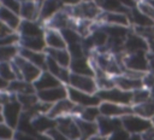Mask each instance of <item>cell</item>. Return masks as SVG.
I'll list each match as a JSON object with an SVG mask.
<instances>
[{"label": "cell", "mask_w": 154, "mask_h": 140, "mask_svg": "<svg viewBox=\"0 0 154 140\" xmlns=\"http://www.w3.org/2000/svg\"><path fill=\"white\" fill-rule=\"evenodd\" d=\"M45 41H46V46L47 48H55V49H61V48H66V41L61 34L60 30L57 29H52V28H46L45 29Z\"/></svg>", "instance_id": "d6986e66"}, {"label": "cell", "mask_w": 154, "mask_h": 140, "mask_svg": "<svg viewBox=\"0 0 154 140\" xmlns=\"http://www.w3.org/2000/svg\"><path fill=\"white\" fill-rule=\"evenodd\" d=\"M36 138H37V140H53L48 133H40V134H36Z\"/></svg>", "instance_id": "f907efd6"}, {"label": "cell", "mask_w": 154, "mask_h": 140, "mask_svg": "<svg viewBox=\"0 0 154 140\" xmlns=\"http://www.w3.org/2000/svg\"><path fill=\"white\" fill-rule=\"evenodd\" d=\"M63 5L58 0H43L40 6V18L38 22H41L43 25L47 21H49L58 11H60Z\"/></svg>", "instance_id": "ffe728a7"}, {"label": "cell", "mask_w": 154, "mask_h": 140, "mask_svg": "<svg viewBox=\"0 0 154 140\" xmlns=\"http://www.w3.org/2000/svg\"><path fill=\"white\" fill-rule=\"evenodd\" d=\"M124 6H126L128 8H132V7H136L137 6V2L135 0H119Z\"/></svg>", "instance_id": "681fc988"}, {"label": "cell", "mask_w": 154, "mask_h": 140, "mask_svg": "<svg viewBox=\"0 0 154 140\" xmlns=\"http://www.w3.org/2000/svg\"><path fill=\"white\" fill-rule=\"evenodd\" d=\"M36 94L38 97V100L53 105L57 101L67 98V86L60 84V86L54 87V88H49V89L36 92Z\"/></svg>", "instance_id": "5bb4252c"}, {"label": "cell", "mask_w": 154, "mask_h": 140, "mask_svg": "<svg viewBox=\"0 0 154 140\" xmlns=\"http://www.w3.org/2000/svg\"><path fill=\"white\" fill-rule=\"evenodd\" d=\"M65 41H66V45H73V43H78V42H82V36L77 33L76 29L73 28H65L63 30H60Z\"/></svg>", "instance_id": "8d00e7d4"}, {"label": "cell", "mask_w": 154, "mask_h": 140, "mask_svg": "<svg viewBox=\"0 0 154 140\" xmlns=\"http://www.w3.org/2000/svg\"><path fill=\"white\" fill-rule=\"evenodd\" d=\"M67 98L76 105L81 107H89V106H99L101 103V99L97 97V94H90L82 92L79 89H76L73 87L67 86Z\"/></svg>", "instance_id": "ba28073f"}, {"label": "cell", "mask_w": 154, "mask_h": 140, "mask_svg": "<svg viewBox=\"0 0 154 140\" xmlns=\"http://www.w3.org/2000/svg\"><path fill=\"white\" fill-rule=\"evenodd\" d=\"M132 112L141 117L150 119L154 116V100L150 99L148 101L132 105Z\"/></svg>", "instance_id": "d6a6232c"}, {"label": "cell", "mask_w": 154, "mask_h": 140, "mask_svg": "<svg viewBox=\"0 0 154 140\" xmlns=\"http://www.w3.org/2000/svg\"><path fill=\"white\" fill-rule=\"evenodd\" d=\"M114 82H116L117 87H119L120 89L126 91V92H134L136 89H140V88L144 87L143 86V80L132 78V77H129L124 74L114 76Z\"/></svg>", "instance_id": "cb8c5ba5"}, {"label": "cell", "mask_w": 154, "mask_h": 140, "mask_svg": "<svg viewBox=\"0 0 154 140\" xmlns=\"http://www.w3.org/2000/svg\"><path fill=\"white\" fill-rule=\"evenodd\" d=\"M101 11L105 12H126L129 13L131 8L124 6L119 0H95Z\"/></svg>", "instance_id": "1f68e13d"}, {"label": "cell", "mask_w": 154, "mask_h": 140, "mask_svg": "<svg viewBox=\"0 0 154 140\" xmlns=\"http://www.w3.org/2000/svg\"><path fill=\"white\" fill-rule=\"evenodd\" d=\"M96 22H99L100 24L131 27L130 16L126 12H105V11H101Z\"/></svg>", "instance_id": "7c38bea8"}, {"label": "cell", "mask_w": 154, "mask_h": 140, "mask_svg": "<svg viewBox=\"0 0 154 140\" xmlns=\"http://www.w3.org/2000/svg\"><path fill=\"white\" fill-rule=\"evenodd\" d=\"M14 140H37V138H36V135L25 134V133H22V132L16 130V134H14Z\"/></svg>", "instance_id": "bcb514c9"}, {"label": "cell", "mask_w": 154, "mask_h": 140, "mask_svg": "<svg viewBox=\"0 0 154 140\" xmlns=\"http://www.w3.org/2000/svg\"><path fill=\"white\" fill-rule=\"evenodd\" d=\"M148 71L154 72V56L153 54H149V68H148Z\"/></svg>", "instance_id": "f5cc1de1"}, {"label": "cell", "mask_w": 154, "mask_h": 140, "mask_svg": "<svg viewBox=\"0 0 154 140\" xmlns=\"http://www.w3.org/2000/svg\"><path fill=\"white\" fill-rule=\"evenodd\" d=\"M32 126L37 134L47 133L57 127V119H53L47 115H36L32 117Z\"/></svg>", "instance_id": "4316f807"}, {"label": "cell", "mask_w": 154, "mask_h": 140, "mask_svg": "<svg viewBox=\"0 0 154 140\" xmlns=\"http://www.w3.org/2000/svg\"><path fill=\"white\" fill-rule=\"evenodd\" d=\"M137 8L141 10L144 14H147V16L154 22V7H153L149 2H147L146 0H142V1L137 2Z\"/></svg>", "instance_id": "b9f144b4"}, {"label": "cell", "mask_w": 154, "mask_h": 140, "mask_svg": "<svg viewBox=\"0 0 154 140\" xmlns=\"http://www.w3.org/2000/svg\"><path fill=\"white\" fill-rule=\"evenodd\" d=\"M96 94L101 99V101H109L122 105H132V92L123 91L117 86L108 89H100Z\"/></svg>", "instance_id": "277c9868"}, {"label": "cell", "mask_w": 154, "mask_h": 140, "mask_svg": "<svg viewBox=\"0 0 154 140\" xmlns=\"http://www.w3.org/2000/svg\"><path fill=\"white\" fill-rule=\"evenodd\" d=\"M19 47L31 49V51H41L45 52L47 48L46 41L43 36H35V37H20L19 40Z\"/></svg>", "instance_id": "f546056e"}, {"label": "cell", "mask_w": 154, "mask_h": 140, "mask_svg": "<svg viewBox=\"0 0 154 140\" xmlns=\"http://www.w3.org/2000/svg\"><path fill=\"white\" fill-rule=\"evenodd\" d=\"M20 40V35L18 31H11L4 36L0 37V47L1 46H11V45H18Z\"/></svg>", "instance_id": "ab89813d"}, {"label": "cell", "mask_w": 154, "mask_h": 140, "mask_svg": "<svg viewBox=\"0 0 154 140\" xmlns=\"http://www.w3.org/2000/svg\"><path fill=\"white\" fill-rule=\"evenodd\" d=\"M148 43H149V52H148V53L154 56V40H153V41H149Z\"/></svg>", "instance_id": "11a10c76"}, {"label": "cell", "mask_w": 154, "mask_h": 140, "mask_svg": "<svg viewBox=\"0 0 154 140\" xmlns=\"http://www.w3.org/2000/svg\"><path fill=\"white\" fill-rule=\"evenodd\" d=\"M124 51L125 53H134V52H141V51L149 52V43L144 37L136 34L131 29L130 34L125 39Z\"/></svg>", "instance_id": "4fadbf2b"}, {"label": "cell", "mask_w": 154, "mask_h": 140, "mask_svg": "<svg viewBox=\"0 0 154 140\" xmlns=\"http://www.w3.org/2000/svg\"><path fill=\"white\" fill-rule=\"evenodd\" d=\"M123 62H124L125 69L128 70L147 72L149 68V53L144 51L134 52V53H124Z\"/></svg>", "instance_id": "5b68a950"}, {"label": "cell", "mask_w": 154, "mask_h": 140, "mask_svg": "<svg viewBox=\"0 0 154 140\" xmlns=\"http://www.w3.org/2000/svg\"><path fill=\"white\" fill-rule=\"evenodd\" d=\"M130 135L131 134H129L124 128H122V129L114 132L113 134H111L108 136V140H129Z\"/></svg>", "instance_id": "7bdbcfd3"}, {"label": "cell", "mask_w": 154, "mask_h": 140, "mask_svg": "<svg viewBox=\"0 0 154 140\" xmlns=\"http://www.w3.org/2000/svg\"><path fill=\"white\" fill-rule=\"evenodd\" d=\"M152 99V93L148 88L142 87L140 89H136L132 92V105L135 104H141L144 101H148Z\"/></svg>", "instance_id": "74e56055"}, {"label": "cell", "mask_w": 154, "mask_h": 140, "mask_svg": "<svg viewBox=\"0 0 154 140\" xmlns=\"http://www.w3.org/2000/svg\"><path fill=\"white\" fill-rule=\"evenodd\" d=\"M78 140H84V139H78Z\"/></svg>", "instance_id": "94428289"}, {"label": "cell", "mask_w": 154, "mask_h": 140, "mask_svg": "<svg viewBox=\"0 0 154 140\" xmlns=\"http://www.w3.org/2000/svg\"><path fill=\"white\" fill-rule=\"evenodd\" d=\"M64 10L70 13L71 17L75 19H89L96 21L101 13V8L96 4L95 0L91 1H79L72 6H63Z\"/></svg>", "instance_id": "6da1fadb"}, {"label": "cell", "mask_w": 154, "mask_h": 140, "mask_svg": "<svg viewBox=\"0 0 154 140\" xmlns=\"http://www.w3.org/2000/svg\"><path fill=\"white\" fill-rule=\"evenodd\" d=\"M130 16V21H131V27H152L154 25V22L147 16L144 14L141 10L136 7H132L129 12Z\"/></svg>", "instance_id": "4dcf8cb0"}, {"label": "cell", "mask_w": 154, "mask_h": 140, "mask_svg": "<svg viewBox=\"0 0 154 140\" xmlns=\"http://www.w3.org/2000/svg\"><path fill=\"white\" fill-rule=\"evenodd\" d=\"M18 101L22 104L23 110H29L31 109L37 101H38V97L36 93H30V94H18L17 95Z\"/></svg>", "instance_id": "f35d334b"}, {"label": "cell", "mask_w": 154, "mask_h": 140, "mask_svg": "<svg viewBox=\"0 0 154 140\" xmlns=\"http://www.w3.org/2000/svg\"><path fill=\"white\" fill-rule=\"evenodd\" d=\"M57 129L61 132L65 136H67L70 140L81 139V132L75 116H64L57 118Z\"/></svg>", "instance_id": "30bf717a"}, {"label": "cell", "mask_w": 154, "mask_h": 140, "mask_svg": "<svg viewBox=\"0 0 154 140\" xmlns=\"http://www.w3.org/2000/svg\"><path fill=\"white\" fill-rule=\"evenodd\" d=\"M100 116H101V113H100L99 106H89V107H82V110H81V112L77 117H79L82 119H85V121L96 122Z\"/></svg>", "instance_id": "e575fe53"}, {"label": "cell", "mask_w": 154, "mask_h": 140, "mask_svg": "<svg viewBox=\"0 0 154 140\" xmlns=\"http://www.w3.org/2000/svg\"><path fill=\"white\" fill-rule=\"evenodd\" d=\"M19 54L25 58L26 60H29L30 63H32L34 65H36L37 68H40L42 71L46 70V64H47V54L46 52H41V51H31V49H26V48H19Z\"/></svg>", "instance_id": "603a6c76"}, {"label": "cell", "mask_w": 154, "mask_h": 140, "mask_svg": "<svg viewBox=\"0 0 154 140\" xmlns=\"http://www.w3.org/2000/svg\"><path fill=\"white\" fill-rule=\"evenodd\" d=\"M0 76L7 82H11L17 78L12 62H0Z\"/></svg>", "instance_id": "d590c367"}, {"label": "cell", "mask_w": 154, "mask_h": 140, "mask_svg": "<svg viewBox=\"0 0 154 140\" xmlns=\"http://www.w3.org/2000/svg\"><path fill=\"white\" fill-rule=\"evenodd\" d=\"M141 138H142V140H154V129L152 128V129L147 130L146 133H143L141 135Z\"/></svg>", "instance_id": "7dc6e473"}, {"label": "cell", "mask_w": 154, "mask_h": 140, "mask_svg": "<svg viewBox=\"0 0 154 140\" xmlns=\"http://www.w3.org/2000/svg\"><path fill=\"white\" fill-rule=\"evenodd\" d=\"M81 132V139L84 140H89L90 138L95 136L99 134V128H97V123L96 122H90V121H85L79 117H75Z\"/></svg>", "instance_id": "f1b7e54d"}, {"label": "cell", "mask_w": 154, "mask_h": 140, "mask_svg": "<svg viewBox=\"0 0 154 140\" xmlns=\"http://www.w3.org/2000/svg\"><path fill=\"white\" fill-rule=\"evenodd\" d=\"M12 65H13L17 78L24 80V81H28V82H31V83H34L35 80L42 72V70L40 68H37L36 65H34L32 63H30L29 60L23 58L20 54H18L12 60Z\"/></svg>", "instance_id": "7a4b0ae2"}, {"label": "cell", "mask_w": 154, "mask_h": 140, "mask_svg": "<svg viewBox=\"0 0 154 140\" xmlns=\"http://www.w3.org/2000/svg\"><path fill=\"white\" fill-rule=\"evenodd\" d=\"M70 71L77 75H87V76H95V69L93 63L88 57L82 58H72L70 64Z\"/></svg>", "instance_id": "e0dca14e"}, {"label": "cell", "mask_w": 154, "mask_h": 140, "mask_svg": "<svg viewBox=\"0 0 154 140\" xmlns=\"http://www.w3.org/2000/svg\"><path fill=\"white\" fill-rule=\"evenodd\" d=\"M63 84L54 75H52L49 71L47 70H43L40 76L35 80L34 82V87L36 89V92H40V91H45V89H49V88H54V87H58Z\"/></svg>", "instance_id": "7402d4cb"}, {"label": "cell", "mask_w": 154, "mask_h": 140, "mask_svg": "<svg viewBox=\"0 0 154 140\" xmlns=\"http://www.w3.org/2000/svg\"><path fill=\"white\" fill-rule=\"evenodd\" d=\"M81 110H82L81 106L73 104L69 98H65V99L59 100L55 104H53L51 110L48 111L47 116L53 119H57V118H60L64 116H76L77 117L79 115Z\"/></svg>", "instance_id": "8992f818"}, {"label": "cell", "mask_w": 154, "mask_h": 140, "mask_svg": "<svg viewBox=\"0 0 154 140\" xmlns=\"http://www.w3.org/2000/svg\"><path fill=\"white\" fill-rule=\"evenodd\" d=\"M89 140H108V136H103V135H100V134H97V135H95V136L90 138Z\"/></svg>", "instance_id": "db71d44e"}, {"label": "cell", "mask_w": 154, "mask_h": 140, "mask_svg": "<svg viewBox=\"0 0 154 140\" xmlns=\"http://www.w3.org/2000/svg\"><path fill=\"white\" fill-rule=\"evenodd\" d=\"M99 110L101 116L122 118L129 113H132V105H122L109 101H101L99 105Z\"/></svg>", "instance_id": "8fae6325"}, {"label": "cell", "mask_w": 154, "mask_h": 140, "mask_svg": "<svg viewBox=\"0 0 154 140\" xmlns=\"http://www.w3.org/2000/svg\"><path fill=\"white\" fill-rule=\"evenodd\" d=\"M8 83L6 80H4L1 76H0V91H7V87H8Z\"/></svg>", "instance_id": "816d5d0a"}, {"label": "cell", "mask_w": 154, "mask_h": 140, "mask_svg": "<svg viewBox=\"0 0 154 140\" xmlns=\"http://www.w3.org/2000/svg\"><path fill=\"white\" fill-rule=\"evenodd\" d=\"M45 25L38 21H24L18 28V34L20 37H35V36H43L45 35Z\"/></svg>", "instance_id": "9a60e30c"}, {"label": "cell", "mask_w": 154, "mask_h": 140, "mask_svg": "<svg viewBox=\"0 0 154 140\" xmlns=\"http://www.w3.org/2000/svg\"><path fill=\"white\" fill-rule=\"evenodd\" d=\"M40 6L38 1H23L20 2L19 16L24 21H38L40 18Z\"/></svg>", "instance_id": "44dd1931"}, {"label": "cell", "mask_w": 154, "mask_h": 140, "mask_svg": "<svg viewBox=\"0 0 154 140\" xmlns=\"http://www.w3.org/2000/svg\"><path fill=\"white\" fill-rule=\"evenodd\" d=\"M146 1H147V2H149V4H150L153 7H154V0H146Z\"/></svg>", "instance_id": "6f0895ef"}, {"label": "cell", "mask_w": 154, "mask_h": 140, "mask_svg": "<svg viewBox=\"0 0 154 140\" xmlns=\"http://www.w3.org/2000/svg\"><path fill=\"white\" fill-rule=\"evenodd\" d=\"M0 21L14 31L18 30V28L22 23V18L17 12H14L2 5L0 6Z\"/></svg>", "instance_id": "d4e9b609"}, {"label": "cell", "mask_w": 154, "mask_h": 140, "mask_svg": "<svg viewBox=\"0 0 154 140\" xmlns=\"http://www.w3.org/2000/svg\"><path fill=\"white\" fill-rule=\"evenodd\" d=\"M11 31H14V30L10 29L6 24H4V23L0 21V37L4 36V35H6V34H8V33H11Z\"/></svg>", "instance_id": "c3c4849f"}, {"label": "cell", "mask_w": 154, "mask_h": 140, "mask_svg": "<svg viewBox=\"0 0 154 140\" xmlns=\"http://www.w3.org/2000/svg\"><path fill=\"white\" fill-rule=\"evenodd\" d=\"M1 5H2V4H1V0H0V6H1Z\"/></svg>", "instance_id": "91938a15"}, {"label": "cell", "mask_w": 154, "mask_h": 140, "mask_svg": "<svg viewBox=\"0 0 154 140\" xmlns=\"http://www.w3.org/2000/svg\"><path fill=\"white\" fill-rule=\"evenodd\" d=\"M19 45L1 46L0 47V62H12L19 54Z\"/></svg>", "instance_id": "836d02e7"}, {"label": "cell", "mask_w": 154, "mask_h": 140, "mask_svg": "<svg viewBox=\"0 0 154 140\" xmlns=\"http://www.w3.org/2000/svg\"><path fill=\"white\" fill-rule=\"evenodd\" d=\"M150 122H152V127H153V129H154V116L150 118Z\"/></svg>", "instance_id": "680465c9"}, {"label": "cell", "mask_w": 154, "mask_h": 140, "mask_svg": "<svg viewBox=\"0 0 154 140\" xmlns=\"http://www.w3.org/2000/svg\"><path fill=\"white\" fill-rule=\"evenodd\" d=\"M16 129L6 124L5 122L0 123V140H13Z\"/></svg>", "instance_id": "60d3db41"}, {"label": "cell", "mask_w": 154, "mask_h": 140, "mask_svg": "<svg viewBox=\"0 0 154 140\" xmlns=\"http://www.w3.org/2000/svg\"><path fill=\"white\" fill-rule=\"evenodd\" d=\"M2 6L17 12L19 14V8H20V1L19 0H1Z\"/></svg>", "instance_id": "ee69618b"}, {"label": "cell", "mask_w": 154, "mask_h": 140, "mask_svg": "<svg viewBox=\"0 0 154 140\" xmlns=\"http://www.w3.org/2000/svg\"><path fill=\"white\" fill-rule=\"evenodd\" d=\"M5 122V117H4V106L0 105V123Z\"/></svg>", "instance_id": "9f6ffc18"}, {"label": "cell", "mask_w": 154, "mask_h": 140, "mask_svg": "<svg viewBox=\"0 0 154 140\" xmlns=\"http://www.w3.org/2000/svg\"><path fill=\"white\" fill-rule=\"evenodd\" d=\"M97 128H99V134L103 136H109L114 132L119 130L123 128L122 124V118H113V117H106V116H100L96 121Z\"/></svg>", "instance_id": "2e32d148"}, {"label": "cell", "mask_w": 154, "mask_h": 140, "mask_svg": "<svg viewBox=\"0 0 154 140\" xmlns=\"http://www.w3.org/2000/svg\"><path fill=\"white\" fill-rule=\"evenodd\" d=\"M46 54L51 58H53L57 63H59L64 68H70L72 57L67 48H61V49H55V48H46L45 49Z\"/></svg>", "instance_id": "83f0119b"}, {"label": "cell", "mask_w": 154, "mask_h": 140, "mask_svg": "<svg viewBox=\"0 0 154 140\" xmlns=\"http://www.w3.org/2000/svg\"><path fill=\"white\" fill-rule=\"evenodd\" d=\"M122 124L123 128L131 135H142L143 133L153 128L150 119L141 117L134 112L122 117Z\"/></svg>", "instance_id": "3957f363"}, {"label": "cell", "mask_w": 154, "mask_h": 140, "mask_svg": "<svg viewBox=\"0 0 154 140\" xmlns=\"http://www.w3.org/2000/svg\"><path fill=\"white\" fill-rule=\"evenodd\" d=\"M7 92L12 93V94H30V93H36V89L34 87V83L24 81V80H19L16 78L13 81H11L8 83L7 87Z\"/></svg>", "instance_id": "484cf974"}, {"label": "cell", "mask_w": 154, "mask_h": 140, "mask_svg": "<svg viewBox=\"0 0 154 140\" xmlns=\"http://www.w3.org/2000/svg\"><path fill=\"white\" fill-rule=\"evenodd\" d=\"M22 113H23V106L18 101L17 95L16 94H12L11 99L4 105L5 123L17 130V126H18V122H19V118H20Z\"/></svg>", "instance_id": "52a82bcc"}, {"label": "cell", "mask_w": 154, "mask_h": 140, "mask_svg": "<svg viewBox=\"0 0 154 140\" xmlns=\"http://www.w3.org/2000/svg\"><path fill=\"white\" fill-rule=\"evenodd\" d=\"M67 86L73 87L76 89L85 92V93H90V94H96L99 92V87L96 84V81H95L94 76L77 75V74H72L71 72V76H70Z\"/></svg>", "instance_id": "9c48e42d"}, {"label": "cell", "mask_w": 154, "mask_h": 140, "mask_svg": "<svg viewBox=\"0 0 154 140\" xmlns=\"http://www.w3.org/2000/svg\"><path fill=\"white\" fill-rule=\"evenodd\" d=\"M47 133L51 135V138H52L53 140H70V139H69L67 136H65L61 132H59V130L57 129V127L53 128V129H51V130H48Z\"/></svg>", "instance_id": "f6af8a7d"}, {"label": "cell", "mask_w": 154, "mask_h": 140, "mask_svg": "<svg viewBox=\"0 0 154 140\" xmlns=\"http://www.w3.org/2000/svg\"><path fill=\"white\" fill-rule=\"evenodd\" d=\"M46 70L49 71L52 75H54L63 84H65V86L69 84V80H70V76H71L70 69L61 66L59 63H57L53 58H51V57H48V56H47Z\"/></svg>", "instance_id": "ac0fdd59"}]
</instances>
